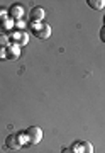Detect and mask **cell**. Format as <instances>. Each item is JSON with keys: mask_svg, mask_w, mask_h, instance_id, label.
I'll list each match as a JSON object with an SVG mask.
<instances>
[{"mask_svg": "<svg viewBox=\"0 0 105 153\" xmlns=\"http://www.w3.org/2000/svg\"><path fill=\"white\" fill-rule=\"evenodd\" d=\"M26 134H27L31 145H36V143H39L43 140V131H41V128H37V126H31Z\"/></svg>", "mask_w": 105, "mask_h": 153, "instance_id": "obj_1", "label": "cell"}, {"mask_svg": "<svg viewBox=\"0 0 105 153\" xmlns=\"http://www.w3.org/2000/svg\"><path fill=\"white\" fill-rule=\"evenodd\" d=\"M32 33H34V36L39 38V39H48L51 36V27L48 26V24H43V26H34Z\"/></svg>", "mask_w": 105, "mask_h": 153, "instance_id": "obj_2", "label": "cell"}, {"mask_svg": "<svg viewBox=\"0 0 105 153\" xmlns=\"http://www.w3.org/2000/svg\"><path fill=\"white\" fill-rule=\"evenodd\" d=\"M71 148L76 153H93V145L90 141H76L73 143Z\"/></svg>", "mask_w": 105, "mask_h": 153, "instance_id": "obj_3", "label": "cell"}, {"mask_svg": "<svg viewBox=\"0 0 105 153\" xmlns=\"http://www.w3.org/2000/svg\"><path fill=\"white\" fill-rule=\"evenodd\" d=\"M43 19H44V9L34 7L32 10H31V21L32 22H41Z\"/></svg>", "mask_w": 105, "mask_h": 153, "instance_id": "obj_4", "label": "cell"}, {"mask_svg": "<svg viewBox=\"0 0 105 153\" xmlns=\"http://www.w3.org/2000/svg\"><path fill=\"white\" fill-rule=\"evenodd\" d=\"M7 146L9 148H14V150H17V148H21L22 145H21V141H19V136H9L7 138Z\"/></svg>", "mask_w": 105, "mask_h": 153, "instance_id": "obj_5", "label": "cell"}, {"mask_svg": "<svg viewBox=\"0 0 105 153\" xmlns=\"http://www.w3.org/2000/svg\"><path fill=\"white\" fill-rule=\"evenodd\" d=\"M87 4H88L92 9H95V10H100V9L105 7V0H88Z\"/></svg>", "mask_w": 105, "mask_h": 153, "instance_id": "obj_6", "label": "cell"}, {"mask_svg": "<svg viewBox=\"0 0 105 153\" xmlns=\"http://www.w3.org/2000/svg\"><path fill=\"white\" fill-rule=\"evenodd\" d=\"M7 44H9V38L5 34H0V48H5Z\"/></svg>", "mask_w": 105, "mask_h": 153, "instance_id": "obj_7", "label": "cell"}, {"mask_svg": "<svg viewBox=\"0 0 105 153\" xmlns=\"http://www.w3.org/2000/svg\"><path fill=\"white\" fill-rule=\"evenodd\" d=\"M12 16H14V17H21V16H22V9H21L19 5L14 7V9H12Z\"/></svg>", "mask_w": 105, "mask_h": 153, "instance_id": "obj_8", "label": "cell"}, {"mask_svg": "<svg viewBox=\"0 0 105 153\" xmlns=\"http://www.w3.org/2000/svg\"><path fill=\"white\" fill-rule=\"evenodd\" d=\"M100 39H102V43H105V26L100 29Z\"/></svg>", "mask_w": 105, "mask_h": 153, "instance_id": "obj_9", "label": "cell"}, {"mask_svg": "<svg viewBox=\"0 0 105 153\" xmlns=\"http://www.w3.org/2000/svg\"><path fill=\"white\" fill-rule=\"evenodd\" d=\"M61 153H76V152H75L73 148H63V150H61Z\"/></svg>", "mask_w": 105, "mask_h": 153, "instance_id": "obj_10", "label": "cell"}]
</instances>
